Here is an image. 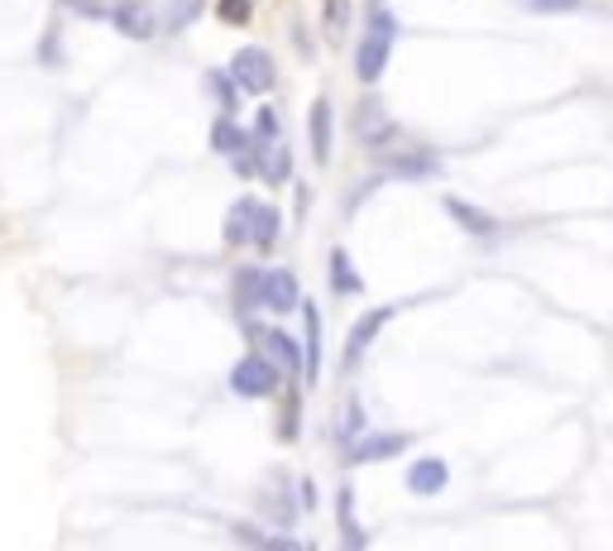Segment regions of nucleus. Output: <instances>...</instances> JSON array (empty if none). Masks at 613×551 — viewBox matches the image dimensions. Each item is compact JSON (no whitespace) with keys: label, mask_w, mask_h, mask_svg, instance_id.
Masks as SVG:
<instances>
[{"label":"nucleus","mask_w":613,"mask_h":551,"mask_svg":"<svg viewBox=\"0 0 613 551\" xmlns=\"http://www.w3.org/2000/svg\"><path fill=\"white\" fill-rule=\"evenodd\" d=\"M393 34H399V24H393L389 10H375V20H369V34L365 44H359V82H379L383 68H389V53H393Z\"/></svg>","instance_id":"f257e3e1"},{"label":"nucleus","mask_w":613,"mask_h":551,"mask_svg":"<svg viewBox=\"0 0 613 551\" xmlns=\"http://www.w3.org/2000/svg\"><path fill=\"white\" fill-rule=\"evenodd\" d=\"M231 82L240 91H269L273 87V58L263 53V48H240L231 58Z\"/></svg>","instance_id":"f03ea898"},{"label":"nucleus","mask_w":613,"mask_h":551,"mask_svg":"<svg viewBox=\"0 0 613 551\" xmlns=\"http://www.w3.org/2000/svg\"><path fill=\"white\" fill-rule=\"evenodd\" d=\"M231 389L245 393V399H269V393L279 389V369H273L263 355H245L231 369Z\"/></svg>","instance_id":"7ed1b4c3"},{"label":"nucleus","mask_w":613,"mask_h":551,"mask_svg":"<svg viewBox=\"0 0 613 551\" xmlns=\"http://www.w3.org/2000/svg\"><path fill=\"white\" fill-rule=\"evenodd\" d=\"M255 341H259V355L269 359L279 375H297V369H303V355H297V345L287 341L283 331H255Z\"/></svg>","instance_id":"20e7f679"},{"label":"nucleus","mask_w":613,"mask_h":551,"mask_svg":"<svg viewBox=\"0 0 613 551\" xmlns=\"http://www.w3.org/2000/svg\"><path fill=\"white\" fill-rule=\"evenodd\" d=\"M297 279L287 269H273V273H263L259 279V303L263 307H273V311H293L297 307Z\"/></svg>","instance_id":"39448f33"},{"label":"nucleus","mask_w":613,"mask_h":551,"mask_svg":"<svg viewBox=\"0 0 613 551\" xmlns=\"http://www.w3.org/2000/svg\"><path fill=\"white\" fill-rule=\"evenodd\" d=\"M451 485V470H446V465H441V461H431V455H427V461H417L413 465V470H407V489H413V494H441V489H446Z\"/></svg>","instance_id":"423d86ee"},{"label":"nucleus","mask_w":613,"mask_h":551,"mask_svg":"<svg viewBox=\"0 0 613 551\" xmlns=\"http://www.w3.org/2000/svg\"><path fill=\"white\" fill-rule=\"evenodd\" d=\"M111 20H115V29H125V34H130V39H149V34L159 29V20H154L144 5H115V10H111Z\"/></svg>","instance_id":"0eeeda50"},{"label":"nucleus","mask_w":613,"mask_h":551,"mask_svg":"<svg viewBox=\"0 0 613 551\" xmlns=\"http://www.w3.org/2000/svg\"><path fill=\"white\" fill-rule=\"evenodd\" d=\"M389 317H393V307H375V311H365V317L355 321V331H351V355H365L369 351V341L389 327Z\"/></svg>","instance_id":"6e6552de"},{"label":"nucleus","mask_w":613,"mask_h":551,"mask_svg":"<svg viewBox=\"0 0 613 551\" xmlns=\"http://www.w3.org/2000/svg\"><path fill=\"white\" fill-rule=\"evenodd\" d=\"M279 221H283L279 211L259 207V201H255V216H249V240H255L259 249H273V245H279Z\"/></svg>","instance_id":"1a4fd4ad"},{"label":"nucleus","mask_w":613,"mask_h":551,"mask_svg":"<svg viewBox=\"0 0 613 551\" xmlns=\"http://www.w3.org/2000/svg\"><path fill=\"white\" fill-rule=\"evenodd\" d=\"M311 154H317V163L331 159V101L311 106Z\"/></svg>","instance_id":"9d476101"},{"label":"nucleus","mask_w":613,"mask_h":551,"mask_svg":"<svg viewBox=\"0 0 613 551\" xmlns=\"http://www.w3.org/2000/svg\"><path fill=\"white\" fill-rule=\"evenodd\" d=\"M446 211H451L455 221H461L470 235H489V231H494V225H499L489 211H479V207H470V201H461V197H446Z\"/></svg>","instance_id":"9b49d317"},{"label":"nucleus","mask_w":613,"mask_h":551,"mask_svg":"<svg viewBox=\"0 0 613 551\" xmlns=\"http://www.w3.org/2000/svg\"><path fill=\"white\" fill-rule=\"evenodd\" d=\"M403 446H407V437H399V431H393V437H375V441H365V446H355L351 461H355V465H365V461H389V455H399Z\"/></svg>","instance_id":"f8f14e48"},{"label":"nucleus","mask_w":613,"mask_h":551,"mask_svg":"<svg viewBox=\"0 0 613 551\" xmlns=\"http://www.w3.org/2000/svg\"><path fill=\"white\" fill-rule=\"evenodd\" d=\"M249 216H255V201L240 197L231 216H225V240H231V245H249Z\"/></svg>","instance_id":"ddd939ff"},{"label":"nucleus","mask_w":613,"mask_h":551,"mask_svg":"<svg viewBox=\"0 0 613 551\" xmlns=\"http://www.w3.org/2000/svg\"><path fill=\"white\" fill-rule=\"evenodd\" d=\"M259 168H263V177H269V183H283V177H287V149L279 139H263Z\"/></svg>","instance_id":"4468645a"},{"label":"nucleus","mask_w":613,"mask_h":551,"mask_svg":"<svg viewBox=\"0 0 613 551\" xmlns=\"http://www.w3.org/2000/svg\"><path fill=\"white\" fill-rule=\"evenodd\" d=\"M331 283H335V293H359V273L351 269L345 249H331Z\"/></svg>","instance_id":"2eb2a0df"},{"label":"nucleus","mask_w":613,"mask_h":551,"mask_svg":"<svg viewBox=\"0 0 613 551\" xmlns=\"http://www.w3.org/2000/svg\"><path fill=\"white\" fill-rule=\"evenodd\" d=\"M303 317H307V379H317V359H321V317H317V307H303Z\"/></svg>","instance_id":"dca6fc26"},{"label":"nucleus","mask_w":613,"mask_h":551,"mask_svg":"<svg viewBox=\"0 0 613 551\" xmlns=\"http://www.w3.org/2000/svg\"><path fill=\"white\" fill-rule=\"evenodd\" d=\"M359 135H365L369 144H383V135H389V115L379 120V106L365 101V111H359Z\"/></svg>","instance_id":"f3484780"},{"label":"nucleus","mask_w":613,"mask_h":551,"mask_svg":"<svg viewBox=\"0 0 613 551\" xmlns=\"http://www.w3.org/2000/svg\"><path fill=\"white\" fill-rule=\"evenodd\" d=\"M345 24H351V0H327V39L341 44Z\"/></svg>","instance_id":"a211bd4d"},{"label":"nucleus","mask_w":613,"mask_h":551,"mask_svg":"<svg viewBox=\"0 0 613 551\" xmlns=\"http://www.w3.org/2000/svg\"><path fill=\"white\" fill-rule=\"evenodd\" d=\"M523 10H537V15H571V10H580L585 0H518Z\"/></svg>","instance_id":"6ab92c4d"},{"label":"nucleus","mask_w":613,"mask_h":551,"mask_svg":"<svg viewBox=\"0 0 613 551\" xmlns=\"http://www.w3.org/2000/svg\"><path fill=\"white\" fill-rule=\"evenodd\" d=\"M259 279H263V273H255V269H245V273H240V279H235V303L240 307H255L259 303Z\"/></svg>","instance_id":"aec40b11"},{"label":"nucleus","mask_w":613,"mask_h":551,"mask_svg":"<svg viewBox=\"0 0 613 551\" xmlns=\"http://www.w3.org/2000/svg\"><path fill=\"white\" fill-rule=\"evenodd\" d=\"M211 139H216V149H221V154H240V149H245V135H240L235 125H225V120L211 130Z\"/></svg>","instance_id":"412c9836"},{"label":"nucleus","mask_w":613,"mask_h":551,"mask_svg":"<svg viewBox=\"0 0 613 551\" xmlns=\"http://www.w3.org/2000/svg\"><path fill=\"white\" fill-rule=\"evenodd\" d=\"M221 20H231V24H240V20H249V0H221Z\"/></svg>","instance_id":"4be33fe9"},{"label":"nucleus","mask_w":613,"mask_h":551,"mask_svg":"<svg viewBox=\"0 0 613 551\" xmlns=\"http://www.w3.org/2000/svg\"><path fill=\"white\" fill-rule=\"evenodd\" d=\"M259 139H279V115L259 111Z\"/></svg>","instance_id":"5701e85b"},{"label":"nucleus","mask_w":613,"mask_h":551,"mask_svg":"<svg viewBox=\"0 0 613 551\" xmlns=\"http://www.w3.org/2000/svg\"><path fill=\"white\" fill-rule=\"evenodd\" d=\"M263 551H307V547L293 542V537H269V542H263Z\"/></svg>","instance_id":"b1692460"},{"label":"nucleus","mask_w":613,"mask_h":551,"mask_svg":"<svg viewBox=\"0 0 613 551\" xmlns=\"http://www.w3.org/2000/svg\"><path fill=\"white\" fill-rule=\"evenodd\" d=\"M211 87H216V91H221V101H225V111H235V87H225V82H221V77H211Z\"/></svg>","instance_id":"393cba45"}]
</instances>
